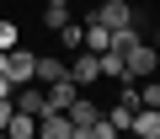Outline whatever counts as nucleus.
Here are the masks:
<instances>
[{
	"label": "nucleus",
	"mask_w": 160,
	"mask_h": 139,
	"mask_svg": "<svg viewBox=\"0 0 160 139\" xmlns=\"http://www.w3.org/2000/svg\"><path fill=\"white\" fill-rule=\"evenodd\" d=\"M107 43H112V32L91 16V22H86V48H91V54H107Z\"/></svg>",
	"instance_id": "obj_14"
},
{
	"label": "nucleus",
	"mask_w": 160,
	"mask_h": 139,
	"mask_svg": "<svg viewBox=\"0 0 160 139\" xmlns=\"http://www.w3.org/2000/svg\"><path fill=\"white\" fill-rule=\"evenodd\" d=\"M133 112H139V107H133V102H123V96H118V102H112V107H107V123H112V128H118V134H128V128H133Z\"/></svg>",
	"instance_id": "obj_11"
},
{
	"label": "nucleus",
	"mask_w": 160,
	"mask_h": 139,
	"mask_svg": "<svg viewBox=\"0 0 160 139\" xmlns=\"http://www.w3.org/2000/svg\"><path fill=\"white\" fill-rule=\"evenodd\" d=\"M155 80H160V75H155Z\"/></svg>",
	"instance_id": "obj_25"
},
{
	"label": "nucleus",
	"mask_w": 160,
	"mask_h": 139,
	"mask_svg": "<svg viewBox=\"0 0 160 139\" xmlns=\"http://www.w3.org/2000/svg\"><path fill=\"white\" fill-rule=\"evenodd\" d=\"M75 96H80V86H75V80H53V86H48V112H64Z\"/></svg>",
	"instance_id": "obj_10"
},
{
	"label": "nucleus",
	"mask_w": 160,
	"mask_h": 139,
	"mask_svg": "<svg viewBox=\"0 0 160 139\" xmlns=\"http://www.w3.org/2000/svg\"><path fill=\"white\" fill-rule=\"evenodd\" d=\"M59 43H64V48H69V54H75V48H86V27H80V22H75V16H69V22H64V27H59Z\"/></svg>",
	"instance_id": "obj_15"
},
{
	"label": "nucleus",
	"mask_w": 160,
	"mask_h": 139,
	"mask_svg": "<svg viewBox=\"0 0 160 139\" xmlns=\"http://www.w3.org/2000/svg\"><path fill=\"white\" fill-rule=\"evenodd\" d=\"M149 75H160V48L133 43L128 48V80H149Z\"/></svg>",
	"instance_id": "obj_1"
},
{
	"label": "nucleus",
	"mask_w": 160,
	"mask_h": 139,
	"mask_svg": "<svg viewBox=\"0 0 160 139\" xmlns=\"http://www.w3.org/2000/svg\"><path fill=\"white\" fill-rule=\"evenodd\" d=\"M11 112H16V107H11V96H0V134H6V123H11Z\"/></svg>",
	"instance_id": "obj_19"
},
{
	"label": "nucleus",
	"mask_w": 160,
	"mask_h": 139,
	"mask_svg": "<svg viewBox=\"0 0 160 139\" xmlns=\"http://www.w3.org/2000/svg\"><path fill=\"white\" fill-rule=\"evenodd\" d=\"M32 80H38V86L69 80V59H48V54H38V70H32Z\"/></svg>",
	"instance_id": "obj_6"
},
{
	"label": "nucleus",
	"mask_w": 160,
	"mask_h": 139,
	"mask_svg": "<svg viewBox=\"0 0 160 139\" xmlns=\"http://www.w3.org/2000/svg\"><path fill=\"white\" fill-rule=\"evenodd\" d=\"M96 59H102V75H107V80H128V59H123V54L107 48V54H96Z\"/></svg>",
	"instance_id": "obj_13"
},
{
	"label": "nucleus",
	"mask_w": 160,
	"mask_h": 139,
	"mask_svg": "<svg viewBox=\"0 0 160 139\" xmlns=\"http://www.w3.org/2000/svg\"><path fill=\"white\" fill-rule=\"evenodd\" d=\"M32 70H38V54H32V48H11V54H6V80H11V86H27Z\"/></svg>",
	"instance_id": "obj_4"
},
{
	"label": "nucleus",
	"mask_w": 160,
	"mask_h": 139,
	"mask_svg": "<svg viewBox=\"0 0 160 139\" xmlns=\"http://www.w3.org/2000/svg\"><path fill=\"white\" fill-rule=\"evenodd\" d=\"M0 75H6V48H0Z\"/></svg>",
	"instance_id": "obj_22"
},
{
	"label": "nucleus",
	"mask_w": 160,
	"mask_h": 139,
	"mask_svg": "<svg viewBox=\"0 0 160 139\" xmlns=\"http://www.w3.org/2000/svg\"><path fill=\"white\" fill-rule=\"evenodd\" d=\"M102 112H107V107H96V102H91V96H75V102H69V107H64V118H69V123H75V128H91V123H96V118H102Z\"/></svg>",
	"instance_id": "obj_7"
},
{
	"label": "nucleus",
	"mask_w": 160,
	"mask_h": 139,
	"mask_svg": "<svg viewBox=\"0 0 160 139\" xmlns=\"http://www.w3.org/2000/svg\"><path fill=\"white\" fill-rule=\"evenodd\" d=\"M43 22H48V32H59V27L69 22V6H48V11H43Z\"/></svg>",
	"instance_id": "obj_17"
},
{
	"label": "nucleus",
	"mask_w": 160,
	"mask_h": 139,
	"mask_svg": "<svg viewBox=\"0 0 160 139\" xmlns=\"http://www.w3.org/2000/svg\"><path fill=\"white\" fill-rule=\"evenodd\" d=\"M69 139H91V128H69Z\"/></svg>",
	"instance_id": "obj_20"
},
{
	"label": "nucleus",
	"mask_w": 160,
	"mask_h": 139,
	"mask_svg": "<svg viewBox=\"0 0 160 139\" xmlns=\"http://www.w3.org/2000/svg\"><path fill=\"white\" fill-rule=\"evenodd\" d=\"M128 134H139V139H160V107H139Z\"/></svg>",
	"instance_id": "obj_9"
},
{
	"label": "nucleus",
	"mask_w": 160,
	"mask_h": 139,
	"mask_svg": "<svg viewBox=\"0 0 160 139\" xmlns=\"http://www.w3.org/2000/svg\"><path fill=\"white\" fill-rule=\"evenodd\" d=\"M91 16H96L107 32H118V27H128V22H133V6H128V0H102Z\"/></svg>",
	"instance_id": "obj_5"
},
{
	"label": "nucleus",
	"mask_w": 160,
	"mask_h": 139,
	"mask_svg": "<svg viewBox=\"0 0 160 139\" xmlns=\"http://www.w3.org/2000/svg\"><path fill=\"white\" fill-rule=\"evenodd\" d=\"M118 139H123V134H118Z\"/></svg>",
	"instance_id": "obj_24"
},
{
	"label": "nucleus",
	"mask_w": 160,
	"mask_h": 139,
	"mask_svg": "<svg viewBox=\"0 0 160 139\" xmlns=\"http://www.w3.org/2000/svg\"><path fill=\"white\" fill-rule=\"evenodd\" d=\"M6 139H38V118H27V112H11V123H6Z\"/></svg>",
	"instance_id": "obj_12"
},
{
	"label": "nucleus",
	"mask_w": 160,
	"mask_h": 139,
	"mask_svg": "<svg viewBox=\"0 0 160 139\" xmlns=\"http://www.w3.org/2000/svg\"><path fill=\"white\" fill-rule=\"evenodd\" d=\"M69 80H75V86H96V80H102V59H96L91 48H75V59H69Z\"/></svg>",
	"instance_id": "obj_3"
},
{
	"label": "nucleus",
	"mask_w": 160,
	"mask_h": 139,
	"mask_svg": "<svg viewBox=\"0 0 160 139\" xmlns=\"http://www.w3.org/2000/svg\"><path fill=\"white\" fill-rule=\"evenodd\" d=\"M0 48H6V54L16 48V22H0Z\"/></svg>",
	"instance_id": "obj_18"
},
{
	"label": "nucleus",
	"mask_w": 160,
	"mask_h": 139,
	"mask_svg": "<svg viewBox=\"0 0 160 139\" xmlns=\"http://www.w3.org/2000/svg\"><path fill=\"white\" fill-rule=\"evenodd\" d=\"M149 48H160V27H155V32H149Z\"/></svg>",
	"instance_id": "obj_21"
},
{
	"label": "nucleus",
	"mask_w": 160,
	"mask_h": 139,
	"mask_svg": "<svg viewBox=\"0 0 160 139\" xmlns=\"http://www.w3.org/2000/svg\"><path fill=\"white\" fill-rule=\"evenodd\" d=\"M69 128H75V123H69L64 112H43V118H38V139H69Z\"/></svg>",
	"instance_id": "obj_8"
},
{
	"label": "nucleus",
	"mask_w": 160,
	"mask_h": 139,
	"mask_svg": "<svg viewBox=\"0 0 160 139\" xmlns=\"http://www.w3.org/2000/svg\"><path fill=\"white\" fill-rule=\"evenodd\" d=\"M133 91H139V107H160V80L149 75V80H133Z\"/></svg>",
	"instance_id": "obj_16"
},
{
	"label": "nucleus",
	"mask_w": 160,
	"mask_h": 139,
	"mask_svg": "<svg viewBox=\"0 0 160 139\" xmlns=\"http://www.w3.org/2000/svg\"><path fill=\"white\" fill-rule=\"evenodd\" d=\"M43 6H69V0H43Z\"/></svg>",
	"instance_id": "obj_23"
},
{
	"label": "nucleus",
	"mask_w": 160,
	"mask_h": 139,
	"mask_svg": "<svg viewBox=\"0 0 160 139\" xmlns=\"http://www.w3.org/2000/svg\"><path fill=\"white\" fill-rule=\"evenodd\" d=\"M11 107H16V112H27V118H43V112H48V86H38V80H27V86H16V96H11Z\"/></svg>",
	"instance_id": "obj_2"
}]
</instances>
